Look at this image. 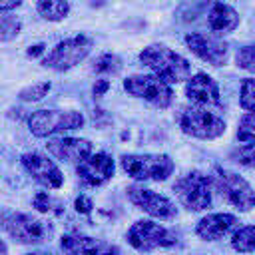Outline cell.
<instances>
[{
  "instance_id": "1",
  "label": "cell",
  "mask_w": 255,
  "mask_h": 255,
  "mask_svg": "<svg viewBox=\"0 0 255 255\" xmlns=\"http://www.w3.org/2000/svg\"><path fill=\"white\" fill-rule=\"evenodd\" d=\"M139 62L165 84H179L191 76V64L181 54L163 44H151L143 48L139 52Z\"/></svg>"
},
{
  "instance_id": "2",
  "label": "cell",
  "mask_w": 255,
  "mask_h": 255,
  "mask_svg": "<svg viewBox=\"0 0 255 255\" xmlns=\"http://www.w3.org/2000/svg\"><path fill=\"white\" fill-rule=\"evenodd\" d=\"M122 169L139 181H165L173 173V159L165 153H126L120 157Z\"/></svg>"
},
{
  "instance_id": "3",
  "label": "cell",
  "mask_w": 255,
  "mask_h": 255,
  "mask_svg": "<svg viewBox=\"0 0 255 255\" xmlns=\"http://www.w3.org/2000/svg\"><path fill=\"white\" fill-rule=\"evenodd\" d=\"M211 181H213V187L219 191V195L227 203H231L235 209L247 213L255 207V189L239 173L223 167H215Z\"/></svg>"
},
{
  "instance_id": "4",
  "label": "cell",
  "mask_w": 255,
  "mask_h": 255,
  "mask_svg": "<svg viewBox=\"0 0 255 255\" xmlns=\"http://www.w3.org/2000/svg\"><path fill=\"white\" fill-rule=\"evenodd\" d=\"M173 191L185 209L203 211L211 205L213 181L211 175H205L201 171H189L173 183Z\"/></svg>"
},
{
  "instance_id": "5",
  "label": "cell",
  "mask_w": 255,
  "mask_h": 255,
  "mask_svg": "<svg viewBox=\"0 0 255 255\" xmlns=\"http://www.w3.org/2000/svg\"><path fill=\"white\" fill-rule=\"evenodd\" d=\"M84 124H86L84 116L74 110H68V112L38 110L28 118V129L36 137H48V135L70 131V129H80Z\"/></svg>"
},
{
  "instance_id": "6",
  "label": "cell",
  "mask_w": 255,
  "mask_h": 255,
  "mask_svg": "<svg viewBox=\"0 0 255 255\" xmlns=\"http://www.w3.org/2000/svg\"><path fill=\"white\" fill-rule=\"evenodd\" d=\"M177 122L183 133L197 139H217L219 135L225 133L223 118L209 112L207 108H197V106L185 108L181 110Z\"/></svg>"
},
{
  "instance_id": "7",
  "label": "cell",
  "mask_w": 255,
  "mask_h": 255,
  "mask_svg": "<svg viewBox=\"0 0 255 255\" xmlns=\"http://www.w3.org/2000/svg\"><path fill=\"white\" fill-rule=\"evenodd\" d=\"M92 46H94L92 38H88L84 34L62 40L52 48V52L42 60V64L50 70L66 72V70L78 66L80 62H84L88 58V54L92 52Z\"/></svg>"
},
{
  "instance_id": "8",
  "label": "cell",
  "mask_w": 255,
  "mask_h": 255,
  "mask_svg": "<svg viewBox=\"0 0 255 255\" xmlns=\"http://www.w3.org/2000/svg\"><path fill=\"white\" fill-rule=\"evenodd\" d=\"M124 90L155 108H169L173 102V90L169 84L151 74H135L124 80Z\"/></svg>"
},
{
  "instance_id": "9",
  "label": "cell",
  "mask_w": 255,
  "mask_h": 255,
  "mask_svg": "<svg viewBox=\"0 0 255 255\" xmlns=\"http://www.w3.org/2000/svg\"><path fill=\"white\" fill-rule=\"evenodd\" d=\"M126 237H128V243L137 251H153V249H165V247L177 245V237L167 227L149 219L135 221L128 229Z\"/></svg>"
},
{
  "instance_id": "10",
  "label": "cell",
  "mask_w": 255,
  "mask_h": 255,
  "mask_svg": "<svg viewBox=\"0 0 255 255\" xmlns=\"http://www.w3.org/2000/svg\"><path fill=\"white\" fill-rule=\"evenodd\" d=\"M6 231L24 245H38L52 237V225L28 213H14L6 219Z\"/></svg>"
},
{
  "instance_id": "11",
  "label": "cell",
  "mask_w": 255,
  "mask_h": 255,
  "mask_svg": "<svg viewBox=\"0 0 255 255\" xmlns=\"http://www.w3.org/2000/svg\"><path fill=\"white\" fill-rule=\"evenodd\" d=\"M126 193H128V199L137 209H141L143 213H147L151 217L169 221L177 215L175 203L169 197H165L161 193H155L153 189H147V187H141V185H129L126 189Z\"/></svg>"
},
{
  "instance_id": "12",
  "label": "cell",
  "mask_w": 255,
  "mask_h": 255,
  "mask_svg": "<svg viewBox=\"0 0 255 255\" xmlns=\"http://www.w3.org/2000/svg\"><path fill=\"white\" fill-rule=\"evenodd\" d=\"M185 46L203 62L219 68L225 66L229 62V46L209 34H201V32H191L185 36Z\"/></svg>"
},
{
  "instance_id": "13",
  "label": "cell",
  "mask_w": 255,
  "mask_h": 255,
  "mask_svg": "<svg viewBox=\"0 0 255 255\" xmlns=\"http://www.w3.org/2000/svg\"><path fill=\"white\" fill-rule=\"evenodd\" d=\"M114 159L104 153V151H98V153H90L88 157H84L78 167H76V173H78V179L88 185V187H100L104 185L106 181H110L114 177Z\"/></svg>"
},
{
  "instance_id": "14",
  "label": "cell",
  "mask_w": 255,
  "mask_h": 255,
  "mask_svg": "<svg viewBox=\"0 0 255 255\" xmlns=\"http://www.w3.org/2000/svg\"><path fill=\"white\" fill-rule=\"evenodd\" d=\"M22 165L38 183H42L50 189H58L64 183V175H62L60 167L42 153H36V151L24 153L22 155Z\"/></svg>"
},
{
  "instance_id": "15",
  "label": "cell",
  "mask_w": 255,
  "mask_h": 255,
  "mask_svg": "<svg viewBox=\"0 0 255 255\" xmlns=\"http://www.w3.org/2000/svg\"><path fill=\"white\" fill-rule=\"evenodd\" d=\"M185 96L197 108H207L209 110V108L221 104V94H219L217 82L211 76L203 74V72H199V74H195L187 80Z\"/></svg>"
},
{
  "instance_id": "16",
  "label": "cell",
  "mask_w": 255,
  "mask_h": 255,
  "mask_svg": "<svg viewBox=\"0 0 255 255\" xmlns=\"http://www.w3.org/2000/svg\"><path fill=\"white\" fill-rule=\"evenodd\" d=\"M64 255H120L116 245L88 237V235H64L60 239Z\"/></svg>"
},
{
  "instance_id": "17",
  "label": "cell",
  "mask_w": 255,
  "mask_h": 255,
  "mask_svg": "<svg viewBox=\"0 0 255 255\" xmlns=\"http://www.w3.org/2000/svg\"><path fill=\"white\" fill-rule=\"evenodd\" d=\"M46 147L56 159L68 163H80L84 157L94 153V145L82 137H54L48 139Z\"/></svg>"
},
{
  "instance_id": "18",
  "label": "cell",
  "mask_w": 255,
  "mask_h": 255,
  "mask_svg": "<svg viewBox=\"0 0 255 255\" xmlns=\"http://www.w3.org/2000/svg\"><path fill=\"white\" fill-rule=\"evenodd\" d=\"M239 225V219L231 213H209L195 225V233L203 241H219Z\"/></svg>"
},
{
  "instance_id": "19",
  "label": "cell",
  "mask_w": 255,
  "mask_h": 255,
  "mask_svg": "<svg viewBox=\"0 0 255 255\" xmlns=\"http://www.w3.org/2000/svg\"><path fill=\"white\" fill-rule=\"evenodd\" d=\"M239 22H241V18H239L237 10L225 2L211 4L209 12H207V26L219 36L231 34L239 26Z\"/></svg>"
},
{
  "instance_id": "20",
  "label": "cell",
  "mask_w": 255,
  "mask_h": 255,
  "mask_svg": "<svg viewBox=\"0 0 255 255\" xmlns=\"http://www.w3.org/2000/svg\"><path fill=\"white\" fill-rule=\"evenodd\" d=\"M36 10L44 20L60 22L70 14V2L68 0H38Z\"/></svg>"
},
{
  "instance_id": "21",
  "label": "cell",
  "mask_w": 255,
  "mask_h": 255,
  "mask_svg": "<svg viewBox=\"0 0 255 255\" xmlns=\"http://www.w3.org/2000/svg\"><path fill=\"white\" fill-rule=\"evenodd\" d=\"M231 247L237 253H253L255 251V225L237 227L231 235Z\"/></svg>"
},
{
  "instance_id": "22",
  "label": "cell",
  "mask_w": 255,
  "mask_h": 255,
  "mask_svg": "<svg viewBox=\"0 0 255 255\" xmlns=\"http://www.w3.org/2000/svg\"><path fill=\"white\" fill-rule=\"evenodd\" d=\"M22 30V22L12 12H0V42L14 40Z\"/></svg>"
},
{
  "instance_id": "23",
  "label": "cell",
  "mask_w": 255,
  "mask_h": 255,
  "mask_svg": "<svg viewBox=\"0 0 255 255\" xmlns=\"http://www.w3.org/2000/svg\"><path fill=\"white\" fill-rule=\"evenodd\" d=\"M237 139L241 143L255 141V112H247L237 124Z\"/></svg>"
},
{
  "instance_id": "24",
  "label": "cell",
  "mask_w": 255,
  "mask_h": 255,
  "mask_svg": "<svg viewBox=\"0 0 255 255\" xmlns=\"http://www.w3.org/2000/svg\"><path fill=\"white\" fill-rule=\"evenodd\" d=\"M239 106L245 112H255V78H245L239 90Z\"/></svg>"
},
{
  "instance_id": "25",
  "label": "cell",
  "mask_w": 255,
  "mask_h": 255,
  "mask_svg": "<svg viewBox=\"0 0 255 255\" xmlns=\"http://www.w3.org/2000/svg\"><path fill=\"white\" fill-rule=\"evenodd\" d=\"M122 62L116 54H102L96 62H94V72L98 74H116L120 72Z\"/></svg>"
},
{
  "instance_id": "26",
  "label": "cell",
  "mask_w": 255,
  "mask_h": 255,
  "mask_svg": "<svg viewBox=\"0 0 255 255\" xmlns=\"http://www.w3.org/2000/svg\"><path fill=\"white\" fill-rule=\"evenodd\" d=\"M50 88H52L50 82H38V84H32V86L20 90L18 98H20L22 102H38V100H42L44 96H48Z\"/></svg>"
},
{
  "instance_id": "27",
  "label": "cell",
  "mask_w": 255,
  "mask_h": 255,
  "mask_svg": "<svg viewBox=\"0 0 255 255\" xmlns=\"http://www.w3.org/2000/svg\"><path fill=\"white\" fill-rule=\"evenodd\" d=\"M235 62L239 68L255 74V44H249V46H243L237 56H235Z\"/></svg>"
},
{
  "instance_id": "28",
  "label": "cell",
  "mask_w": 255,
  "mask_h": 255,
  "mask_svg": "<svg viewBox=\"0 0 255 255\" xmlns=\"http://www.w3.org/2000/svg\"><path fill=\"white\" fill-rule=\"evenodd\" d=\"M34 207L38 209V211H42V213H62V205L58 203V201H54L48 193H38L36 197H34Z\"/></svg>"
},
{
  "instance_id": "29",
  "label": "cell",
  "mask_w": 255,
  "mask_h": 255,
  "mask_svg": "<svg viewBox=\"0 0 255 255\" xmlns=\"http://www.w3.org/2000/svg\"><path fill=\"white\" fill-rule=\"evenodd\" d=\"M233 157L237 163L245 167H255V141L253 143H243L239 149L233 151Z\"/></svg>"
},
{
  "instance_id": "30",
  "label": "cell",
  "mask_w": 255,
  "mask_h": 255,
  "mask_svg": "<svg viewBox=\"0 0 255 255\" xmlns=\"http://www.w3.org/2000/svg\"><path fill=\"white\" fill-rule=\"evenodd\" d=\"M76 211L78 213H90L92 211V207H94V203H92V199L90 197H86V195H80L78 199H76Z\"/></svg>"
},
{
  "instance_id": "31",
  "label": "cell",
  "mask_w": 255,
  "mask_h": 255,
  "mask_svg": "<svg viewBox=\"0 0 255 255\" xmlns=\"http://www.w3.org/2000/svg\"><path fill=\"white\" fill-rule=\"evenodd\" d=\"M22 4V0H0V12H10L14 8H18Z\"/></svg>"
},
{
  "instance_id": "32",
  "label": "cell",
  "mask_w": 255,
  "mask_h": 255,
  "mask_svg": "<svg viewBox=\"0 0 255 255\" xmlns=\"http://www.w3.org/2000/svg\"><path fill=\"white\" fill-rule=\"evenodd\" d=\"M108 88H110V82H108V80H100V82L94 84V94H96V96H102Z\"/></svg>"
},
{
  "instance_id": "33",
  "label": "cell",
  "mask_w": 255,
  "mask_h": 255,
  "mask_svg": "<svg viewBox=\"0 0 255 255\" xmlns=\"http://www.w3.org/2000/svg\"><path fill=\"white\" fill-rule=\"evenodd\" d=\"M42 52H44V46L38 44V46H32V48L28 50V56H38V54H42Z\"/></svg>"
},
{
  "instance_id": "34",
  "label": "cell",
  "mask_w": 255,
  "mask_h": 255,
  "mask_svg": "<svg viewBox=\"0 0 255 255\" xmlns=\"http://www.w3.org/2000/svg\"><path fill=\"white\" fill-rule=\"evenodd\" d=\"M108 0H90V4L92 6H102V4H106Z\"/></svg>"
},
{
  "instance_id": "35",
  "label": "cell",
  "mask_w": 255,
  "mask_h": 255,
  "mask_svg": "<svg viewBox=\"0 0 255 255\" xmlns=\"http://www.w3.org/2000/svg\"><path fill=\"white\" fill-rule=\"evenodd\" d=\"M0 255H6V245L0 241Z\"/></svg>"
},
{
  "instance_id": "36",
  "label": "cell",
  "mask_w": 255,
  "mask_h": 255,
  "mask_svg": "<svg viewBox=\"0 0 255 255\" xmlns=\"http://www.w3.org/2000/svg\"><path fill=\"white\" fill-rule=\"evenodd\" d=\"M28 255H52V253H44V251H36V253H28Z\"/></svg>"
}]
</instances>
